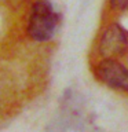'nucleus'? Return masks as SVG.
I'll use <instances>...</instances> for the list:
<instances>
[{"label":"nucleus","instance_id":"obj_2","mask_svg":"<svg viewBox=\"0 0 128 132\" xmlns=\"http://www.w3.org/2000/svg\"><path fill=\"white\" fill-rule=\"evenodd\" d=\"M99 52L110 59L125 55L128 52V32L120 25H110L101 36Z\"/></svg>","mask_w":128,"mask_h":132},{"label":"nucleus","instance_id":"obj_4","mask_svg":"<svg viewBox=\"0 0 128 132\" xmlns=\"http://www.w3.org/2000/svg\"><path fill=\"white\" fill-rule=\"evenodd\" d=\"M110 6L114 10H125L128 8V0H110Z\"/></svg>","mask_w":128,"mask_h":132},{"label":"nucleus","instance_id":"obj_3","mask_svg":"<svg viewBox=\"0 0 128 132\" xmlns=\"http://www.w3.org/2000/svg\"><path fill=\"white\" fill-rule=\"evenodd\" d=\"M95 74L103 84L109 85L110 88L128 91V69L117 61L110 58L103 59L95 68Z\"/></svg>","mask_w":128,"mask_h":132},{"label":"nucleus","instance_id":"obj_1","mask_svg":"<svg viewBox=\"0 0 128 132\" xmlns=\"http://www.w3.org/2000/svg\"><path fill=\"white\" fill-rule=\"evenodd\" d=\"M58 25V14L48 0H37L32 7L28 33L36 41H47L54 36Z\"/></svg>","mask_w":128,"mask_h":132}]
</instances>
